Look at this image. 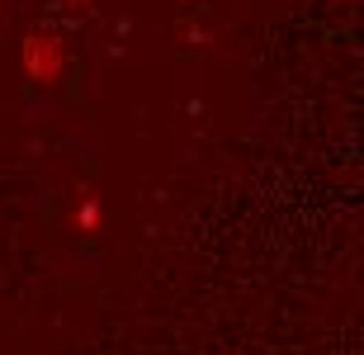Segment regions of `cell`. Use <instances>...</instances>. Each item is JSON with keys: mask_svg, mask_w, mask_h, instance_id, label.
I'll use <instances>...</instances> for the list:
<instances>
[{"mask_svg": "<svg viewBox=\"0 0 364 355\" xmlns=\"http://www.w3.org/2000/svg\"><path fill=\"white\" fill-rule=\"evenodd\" d=\"M19 67H24V76L33 85L53 90L67 76V43L53 38V33H28L24 48H19Z\"/></svg>", "mask_w": 364, "mask_h": 355, "instance_id": "cell-1", "label": "cell"}, {"mask_svg": "<svg viewBox=\"0 0 364 355\" xmlns=\"http://www.w3.org/2000/svg\"><path fill=\"white\" fill-rule=\"evenodd\" d=\"M76 228H85V233H95V228H100V204H95L90 194H85V208H76Z\"/></svg>", "mask_w": 364, "mask_h": 355, "instance_id": "cell-2", "label": "cell"}]
</instances>
